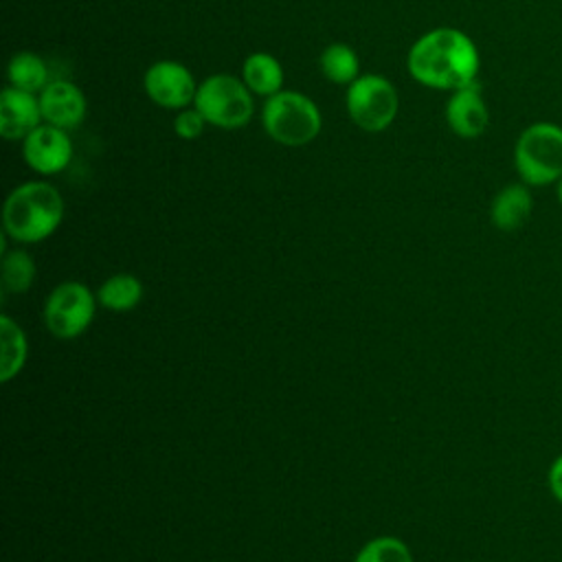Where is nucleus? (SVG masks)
I'll list each match as a JSON object with an SVG mask.
<instances>
[{
	"label": "nucleus",
	"mask_w": 562,
	"mask_h": 562,
	"mask_svg": "<svg viewBox=\"0 0 562 562\" xmlns=\"http://www.w3.org/2000/svg\"><path fill=\"white\" fill-rule=\"evenodd\" d=\"M411 77L432 90H457L479 77L481 55L468 33L437 26L419 35L406 55Z\"/></svg>",
	"instance_id": "obj_1"
},
{
	"label": "nucleus",
	"mask_w": 562,
	"mask_h": 562,
	"mask_svg": "<svg viewBox=\"0 0 562 562\" xmlns=\"http://www.w3.org/2000/svg\"><path fill=\"white\" fill-rule=\"evenodd\" d=\"M64 217V198L46 180H29L15 187L2 209L4 233L20 244H35L57 231Z\"/></svg>",
	"instance_id": "obj_2"
},
{
	"label": "nucleus",
	"mask_w": 562,
	"mask_h": 562,
	"mask_svg": "<svg viewBox=\"0 0 562 562\" xmlns=\"http://www.w3.org/2000/svg\"><path fill=\"white\" fill-rule=\"evenodd\" d=\"M514 169L529 187H549L562 176V125L529 123L514 143Z\"/></svg>",
	"instance_id": "obj_3"
},
{
	"label": "nucleus",
	"mask_w": 562,
	"mask_h": 562,
	"mask_svg": "<svg viewBox=\"0 0 562 562\" xmlns=\"http://www.w3.org/2000/svg\"><path fill=\"white\" fill-rule=\"evenodd\" d=\"M261 125L274 143L283 147H303L321 134L323 114L307 94L281 90L266 99Z\"/></svg>",
	"instance_id": "obj_4"
},
{
	"label": "nucleus",
	"mask_w": 562,
	"mask_h": 562,
	"mask_svg": "<svg viewBox=\"0 0 562 562\" xmlns=\"http://www.w3.org/2000/svg\"><path fill=\"white\" fill-rule=\"evenodd\" d=\"M193 105L202 112L209 125L220 130H239L255 114L252 92L241 77L217 72L206 77L195 92Z\"/></svg>",
	"instance_id": "obj_5"
},
{
	"label": "nucleus",
	"mask_w": 562,
	"mask_h": 562,
	"mask_svg": "<svg viewBox=\"0 0 562 562\" xmlns=\"http://www.w3.org/2000/svg\"><path fill=\"white\" fill-rule=\"evenodd\" d=\"M345 105L356 127L364 132H382L395 121L400 97L386 77L367 72L347 86Z\"/></svg>",
	"instance_id": "obj_6"
},
{
	"label": "nucleus",
	"mask_w": 562,
	"mask_h": 562,
	"mask_svg": "<svg viewBox=\"0 0 562 562\" xmlns=\"http://www.w3.org/2000/svg\"><path fill=\"white\" fill-rule=\"evenodd\" d=\"M94 296L79 281L59 283L44 303V323L57 338H75L92 323Z\"/></svg>",
	"instance_id": "obj_7"
},
{
	"label": "nucleus",
	"mask_w": 562,
	"mask_h": 562,
	"mask_svg": "<svg viewBox=\"0 0 562 562\" xmlns=\"http://www.w3.org/2000/svg\"><path fill=\"white\" fill-rule=\"evenodd\" d=\"M198 81L193 72L173 59H160L154 61L145 75H143V88L145 94L165 110H182L193 105Z\"/></svg>",
	"instance_id": "obj_8"
},
{
	"label": "nucleus",
	"mask_w": 562,
	"mask_h": 562,
	"mask_svg": "<svg viewBox=\"0 0 562 562\" xmlns=\"http://www.w3.org/2000/svg\"><path fill=\"white\" fill-rule=\"evenodd\" d=\"M22 156L35 173L53 176L68 167L72 158V140L66 130L42 123L22 140Z\"/></svg>",
	"instance_id": "obj_9"
},
{
	"label": "nucleus",
	"mask_w": 562,
	"mask_h": 562,
	"mask_svg": "<svg viewBox=\"0 0 562 562\" xmlns=\"http://www.w3.org/2000/svg\"><path fill=\"white\" fill-rule=\"evenodd\" d=\"M37 97H40V110H42L44 123H50L66 132L83 123L88 112V101L81 88L75 86L72 81H66V79L48 81V86Z\"/></svg>",
	"instance_id": "obj_10"
},
{
	"label": "nucleus",
	"mask_w": 562,
	"mask_h": 562,
	"mask_svg": "<svg viewBox=\"0 0 562 562\" xmlns=\"http://www.w3.org/2000/svg\"><path fill=\"white\" fill-rule=\"evenodd\" d=\"M446 123L461 138H476L490 125V110L479 81L450 92L446 103Z\"/></svg>",
	"instance_id": "obj_11"
},
{
	"label": "nucleus",
	"mask_w": 562,
	"mask_h": 562,
	"mask_svg": "<svg viewBox=\"0 0 562 562\" xmlns=\"http://www.w3.org/2000/svg\"><path fill=\"white\" fill-rule=\"evenodd\" d=\"M40 97L13 86L0 92V136L7 140H24L37 125H42Z\"/></svg>",
	"instance_id": "obj_12"
},
{
	"label": "nucleus",
	"mask_w": 562,
	"mask_h": 562,
	"mask_svg": "<svg viewBox=\"0 0 562 562\" xmlns=\"http://www.w3.org/2000/svg\"><path fill=\"white\" fill-rule=\"evenodd\" d=\"M533 213L531 187L525 182L505 184L490 204V220L503 233H514L522 228Z\"/></svg>",
	"instance_id": "obj_13"
},
{
	"label": "nucleus",
	"mask_w": 562,
	"mask_h": 562,
	"mask_svg": "<svg viewBox=\"0 0 562 562\" xmlns=\"http://www.w3.org/2000/svg\"><path fill=\"white\" fill-rule=\"evenodd\" d=\"M241 79L252 94L268 99L283 90V66L274 55L257 50L244 59Z\"/></svg>",
	"instance_id": "obj_14"
},
{
	"label": "nucleus",
	"mask_w": 562,
	"mask_h": 562,
	"mask_svg": "<svg viewBox=\"0 0 562 562\" xmlns=\"http://www.w3.org/2000/svg\"><path fill=\"white\" fill-rule=\"evenodd\" d=\"M7 79L13 88L40 94L48 86V66L37 53L20 50L9 59Z\"/></svg>",
	"instance_id": "obj_15"
},
{
	"label": "nucleus",
	"mask_w": 562,
	"mask_h": 562,
	"mask_svg": "<svg viewBox=\"0 0 562 562\" xmlns=\"http://www.w3.org/2000/svg\"><path fill=\"white\" fill-rule=\"evenodd\" d=\"M26 360V338L15 321L0 316V380H13Z\"/></svg>",
	"instance_id": "obj_16"
},
{
	"label": "nucleus",
	"mask_w": 562,
	"mask_h": 562,
	"mask_svg": "<svg viewBox=\"0 0 562 562\" xmlns=\"http://www.w3.org/2000/svg\"><path fill=\"white\" fill-rule=\"evenodd\" d=\"M318 64H321V72L331 83L349 86L351 81H356L360 77V59H358L356 50L342 42L325 46Z\"/></svg>",
	"instance_id": "obj_17"
},
{
	"label": "nucleus",
	"mask_w": 562,
	"mask_h": 562,
	"mask_svg": "<svg viewBox=\"0 0 562 562\" xmlns=\"http://www.w3.org/2000/svg\"><path fill=\"white\" fill-rule=\"evenodd\" d=\"M97 299L112 312H127L134 310L143 299V283L134 274L121 272L101 283Z\"/></svg>",
	"instance_id": "obj_18"
},
{
	"label": "nucleus",
	"mask_w": 562,
	"mask_h": 562,
	"mask_svg": "<svg viewBox=\"0 0 562 562\" xmlns=\"http://www.w3.org/2000/svg\"><path fill=\"white\" fill-rule=\"evenodd\" d=\"M35 281V263L26 250H11L2 257V283L9 292H26Z\"/></svg>",
	"instance_id": "obj_19"
},
{
	"label": "nucleus",
	"mask_w": 562,
	"mask_h": 562,
	"mask_svg": "<svg viewBox=\"0 0 562 562\" xmlns=\"http://www.w3.org/2000/svg\"><path fill=\"white\" fill-rule=\"evenodd\" d=\"M353 562H413L408 547L393 536H382L367 542Z\"/></svg>",
	"instance_id": "obj_20"
},
{
	"label": "nucleus",
	"mask_w": 562,
	"mask_h": 562,
	"mask_svg": "<svg viewBox=\"0 0 562 562\" xmlns=\"http://www.w3.org/2000/svg\"><path fill=\"white\" fill-rule=\"evenodd\" d=\"M206 119L202 116V112L195 108V105H189V108H182L176 112V119H173V132L182 138V140H195L204 127H206Z\"/></svg>",
	"instance_id": "obj_21"
},
{
	"label": "nucleus",
	"mask_w": 562,
	"mask_h": 562,
	"mask_svg": "<svg viewBox=\"0 0 562 562\" xmlns=\"http://www.w3.org/2000/svg\"><path fill=\"white\" fill-rule=\"evenodd\" d=\"M547 485L553 498L562 505V454H558L547 470Z\"/></svg>",
	"instance_id": "obj_22"
},
{
	"label": "nucleus",
	"mask_w": 562,
	"mask_h": 562,
	"mask_svg": "<svg viewBox=\"0 0 562 562\" xmlns=\"http://www.w3.org/2000/svg\"><path fill=\"white\" fill-rule=\"evenodd\" d=\"M555 198H558V202H560V206H562V176L555 180Z\"/></svg>",
	"instance_id": "obj_23"
}]
</instances>
